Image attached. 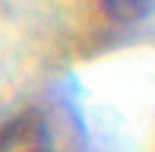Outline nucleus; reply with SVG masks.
I'll use <instances>...</instances> for the list:
<instances>
[{
    "label": "nucleus",
    "mask_w": 155,
    "mask_h": 152,
    "mask_svg": "<svg viewBox=\"0 0 155 152\" xmlns=\"http://www.w3.org/2000/svg\"><path fill=\"white\" fill-rule=\"evenodd\" d=\"M0 152H54L51 127L45 114L29 108L3 121L0 124Z\"/></svg>",
    "instance_id": "obj_1"
},
{
    "label": "nucleus",
    "mask_w": 155,
    "mask_h": 152,
    "mask_svg": "<svg viewBox=\"0 0 155 152\" xmlns=\"http://www.w3.org/2000/svg\"><path fill=\"white\" fill-rule=\"evenodd\" d=\"M101 6L120 25H136L152 13V0H101Z\"/></svg>",
    "instance_id": "obj_2"
}]
</instances>
